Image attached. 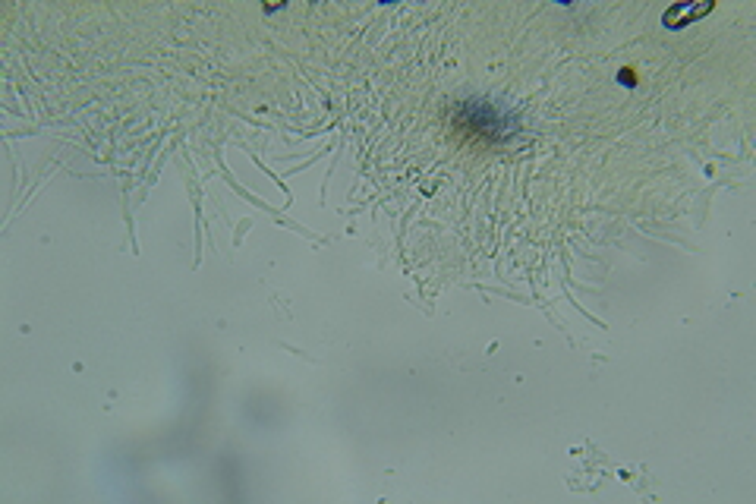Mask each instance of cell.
Masks as SVG:
<instances>
[{
    "instance_id": "1",
    "label": "cell",
    "mask_w": 756,
    "mask_h": 504,
    "mask_svg": "<svg viewBox=\"0 0 756 504\" xmlns=\"http://www.w3.org/2000/svg\"><path fill=\"white\" fill-rule=\"evenodd\" d=\"M454 126L460 133H470L482 142H501V139H511L517 133V120L501 114L486 98H470L460 104L454 114Z\"/></svg>"
},
{
    "instance_id": "2",
    "label": "cell",
    "mask_w": 756,
    "mask_h": 504,
    "mask_svg": "<svg viewBox=\"0 0 756 504\" xmlns=\"http://www.w3.org/2000/svg\"><path fill=\"white\" fill-rule=\"evenodd\" d=\"M712 10V4H690V7H671L668 13H665V26L668 29H681V26H687L693 16H706Z\"/></svg>"
}]
</instances>
